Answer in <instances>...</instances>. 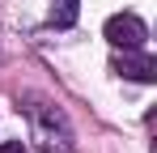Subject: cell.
Here are the masks:
<instances>
[{
    "label": "cell",
    "mask_w": 157,
    "mask_h": 153,
    "mask_svg": "<svg viewBox=\"0 0 157 153\" xmlns=\"http://www.w3.org/2000/svg\"><path fill=\"white\" fill-rule=\"evenodd\" d=\"M0 153H26V140H4Z\"/></svg>",
    "instance_id": "5b68a950"
},
{
    "label": "cell",
    "mask_w": 157,
    "mask_h": 153,
    "mask_svg": "<svg viewBox=\"0 0 157 153\" xmlns=\"http://www.w3.org/2000/svg\"><path fill=\"white\" fill-rule=\"evenodd\" d=\"M110 68L119 76H128V81H157V60L149 55V51H140V47H132V51H119L115 60H110Z\"/></svg>",
    "instance_id": "7a4b0ae2"
},
{
    "label": "cell",
    "mask_w": 157,
    "mask_h": 153,
    "mask_svg": "<svg viewBox=\"0 0 157 153\" xmlns=\"http://www.w3.org/2000/svg\"><path fill=\"white\" fill-rule=\"evenodd\" d=\"M106 38H110L115 51H132V47H144L149 26L140 22L136 13H115V17H106Z\"/></svg>",
    "instance_id": "6da1fadb"
},
{
    "label": "cell",
    "mask_w": 157,
    "mask_h": 153,
    "mask_svg": "<svg viewBox=\"0 0 157 153\" xmlns=\"http://www.w3.org/2000/svg\"><path fill=\"white\" fill-rule=\"evenodd\" d=\"M77 22V0H51V26L55 30H68Z\"/></svg>",
    "instance_id": "277c9868"
},
{
    "label": "cell",
    "mask_w": 157,
    "mask_h": 153,
    "mask_svg": "<svg viewBox=\"0 0 157 153\" xmlns=\"http://www.w3.org/2000/svg\"><path fill=\"white\" fill-rule=\"evenodd\" d=\"M30 115H34V124H38L43 149H51V153H55V145H59V140H55V128H68V124H64V115H59L55 106H30ZM59 149H64V145H59Z\"/></svg>",
    "instance_id": "3957f363"
}]
</instances>
